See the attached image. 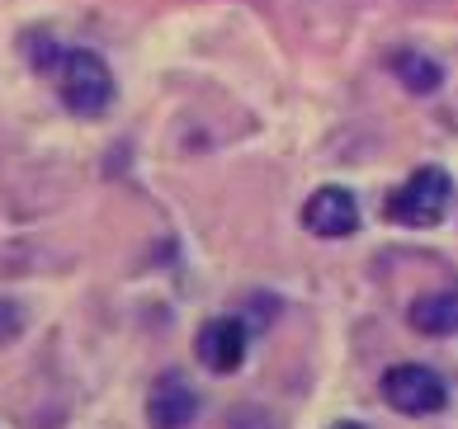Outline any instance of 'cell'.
I'll return each instance as SVG.
<instances>
[{
  "label": "cell",
  "mask_w": 458,
  "mask_h": 429,
  "mask_svg": "<svg viewBox=\"0 0 458 429\" xmlns=\"http://www.w3.org/2000/svg\"><path fill=\"white\" fill-rule=\"evenodd\" d=\"M43 72L53 76L57 99L76 118H99V114H109L114 99H118L109 62L99 53H90V47H53V57L43 62Z\"/></svg>",
  "instance_id": "cell-1"
},
{
  "label": "cell",
  "mask_w": 458,
  "mask_h": 429,
  "mask_svg": "<svg viewBox=\"0 0 458 429\" xmlns=\"http://www.w3.org/2000/svg\"><path fill=\"white\" fill-rule=\"evenodd\" d=\"M449 198H454V180L445 165H420L411 180H406L402 189H393L387 194V222H397V227H439L449 213Z\"/></svg>",
  "instance_id": "cell-2"
},
{
  "label": "cell",
  "mask_w": 458,
  "mask_h": 429,
  "mask_svg": "<svg viewBox=\"0 0 458 429\" xmlns=\"http://www.w3.org/2000/svg\"><path fill=\"white\" fill-rule=\"evenodd\" d=\"M383 401L397 416H439L449 406V387L426 364H397L383 373Z\"/></svg>",
  "instance_id": "cell-3"
},
{
  "label": "cell",
  "mask_w": 458,
  "mask_h": 429,
  "mask_svg": "<svg viewBox=\"0 0 458 429\" xmlns=\"http://www.w3.org/2000/svg\"><path fill=\"white\" fill-rule=\"evenodd\" d=\"M246 345H250V331H246L242 316H213L194 331L199 364L208 373H217V377H227V373H236L246 364Z\"/></svg>",
  "instance_id": "cell-4"
},
{
  "label": "cell",
  "mask_w": 458,
  "mask_h": 429,
  "mask_svg": "<svg viewBox=\"0 0 458 429\" xmlns=\"http://www.w3.org/2000/svg\"><path fill=\"white\" fill-rule=\"evenodd\" d=\"M302 227L312 236H321V241H341V236H350L360 227V203H354V194L341 184H321L317 194H308V203H302Z\"/></svg>",
  "instance_id": "cell-5"
},
{
  "label": "cell",
  "mask_w": 458,
  "mask_h": 429,
  "mask_svg": "<svg viewBox=\"0 0 458 429\" xmlns=\"http://www.w3.org/2000/svg\"><path fill=\"white\" fill-rule=\"evenodd\" d=\"M199 416V391L184 373H161L147 391V420L151 429H184Z\"/></svg>",
  "instance_id": "cell-6"
},
{
  "label": "cell",
  "mask_w": 458,
  "mask_h": 429,
  "mask_svg": "<svg viewBox=\"0 0 458 429\" xmlns=\"http://www.w3.org/2000/svg\"><path fill=\"white\" fill-rule=\"evenodd\" d=\"M406 325L416 335H430V340L458 335V293H420L406 307Z\"/></svg>",
  "instance_id": "cell-7"
},
{
  "label": "cell",
  "mask_w": 458,
  "mask_h": 429,
  "mask_svg": "<svg viewBox=\"0 0 458 429\" xmlns=\"http://www.w3.org/2000/svg\"><path fill=\"white\" fill-rule=\"evenodd\" d=\"M387 66H393V76L402 80V90H411V95H435L439 85H445V66L430 53H416V47H397Z\"/></svg>",
  "instance_id": "cell-8"
},
{
  "label": "cell",
  "mask_w": 458,
  "mask_h": 429,
  "mask_svg": "<svg viewBox=\"0 0 458 429\" xmlns=\"http://www.w3.org/2000/svg\"><path fill=\"white\" fill-rule=\"evenodd\" d=\"M24 331V312L14 302H0V345H5V340H14Z\"/></svg>",
  "instance_id": "cell-9"
},
{
  "label": "cell",
  "mask_w": 458,
  "mask_h": 429,
  "mask_svg": "<svg viewBox=\"0 0 458 429\" xmlns=\"http://www.w3.org/2000/svg\"><path fill=\"white\" fill-rule=\"evenodd\" d=\"M331 429H369V425H360V420H335Z\"/></svg>",
  "instance_id": "cell-10"
}]
</instances>
